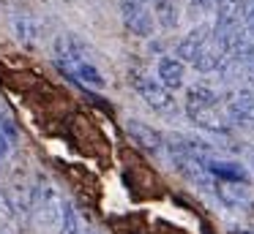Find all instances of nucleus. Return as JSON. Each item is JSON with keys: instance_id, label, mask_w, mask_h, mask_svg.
<instances>
[{"instance_id": "10", "label": "nucleus", "mask_w": 254, "mask_h": 234, "mask_svg": "<svg viewBox=\"0 0 254 234\" xmlns=\"http://www.w3.org/2000/svg\"><path fill=\"white\" fill-rule=\"evenodd\" d=\"M61 234H82L79 232V215H77V210H74L71 201H66V210H63Z\"/></svg>"}, {"instance_id": "5", "label": "nucleus", "mask_w": 254, "mask_h": 234, "mask_svg": "<svg viewBox=\"0 0 254 234\" xmlns=\"http://www.w3.org/2000/svg\"><path fill=\"white\" fill-rule=\"evenodd\" d=\"M227 117L232 123H254V90H235L227 98Z\"/></svg>"}, {"instance_id": "13", "label": "nucleus", "mask_w": 254, "mask_h": 234, "mask_svg": "<svg viewBox=\"0 0 254 234\" xmlns=\"http://www.w3.org/2000/svg\"><path fill=\"white\" fill-rule=\"evenodd\" d=\"M216 3L219 0H189V11L194 16H199V14H208V11H216Z\"/></svg>"}, {"instance_id": "15", "label": "nucleus", "mask_w": 254, "mask_h": 234, "mask_svg": "<svg viewBox=\"0 0 254 234\" xmlns=\"http://www.w3.org/2000/svg\"><path fill=\"white\" fill-rule=\"evenodd\" d=\"M243 71H246V76L252 79V85H254V60H252V63H246V65H243Z\"/></svg>"}, {"instance_id": "19", "label": "nucleus", "mask_w": 254, "mask_h": 234, "mask_svg": "<svg viewBox=\"0 0 254 234\" xmlns=\"http://www.w3.org/2000/svg\"><path fill=\"white\" fill-rule=\"evenodd\" d=\"M0 234H8V232H0Z\"/></svg>"}, {"instance_id": "7", "label": "nucleus", "mask_w": 254, "mask_h": 234, "mask_svg": "<svg viewBox=\"0 0 254 234\" xmlns=\"http://www.w3.org/2000/svg\"><path fill=\"white\" fill-rule=\"evenodd\" d=\"M208 172L213 180H221V183H230V185H246L249 183V174L241 163L235 161H221V158H210L208 161Z\"/></svg>"}, {"instance_id": "6", "label": "nucleus", "mask_w": 254, "mask_h": 234, "mask_svg": "<svg viewBox=\"0 0 254 234\" xmlns=\"http://www.w3.org/2000/svg\"><path fill=\"white\" fill-rule=\"evenodd\" d=\"M156 79H159L167 90H178V87L183 85V79H186V63L172 57V54H164V57L159 60V65H156Z\"/></svg>"}, {"instance_id": "17", "label": "nucleus", "mask_w": 254, "mask_h": 234, "mask_svg": "<svg viewBox=\"0 0 254 234\" xmlns=\"http://www.w3.org/2000/svg\"><path fill=\"white\" fill-rule=\"evenodd\" d=\"M85 234H99V232H85Z\"/></svg>"}, {"instance_id": "9", "label": "nucleus", "mask_w": 254, "mask_h": 234, "mask_svg": "<svg viewBox=\"0 0 254 234\" xmlns=\"http://www.w3.org/2000/svg\"><path fill=\"white\" fill-rule=\"evenodd\" d=\"M153 16L161 27H175L178 25V0H153Z\"/></svg>"}, {"instance_id": "3", "label": "nucleus", "mask_w": 254, "mask_h": 234, "mask_svg": "<svg viewBox=\"0 0 254 234\" xmlns=\"http://www.w3.org/2000/svg\"><path fill=\"white\" fill-rule=\"evenodd\" d=\"M63 210H66V199L55 188V183L47 177H39V183L33 188V215L47 229H55L63 221Z\"/></svg>"}, {"instance_id": "8", "label": "nucleus", "mask_w": 254, "mask_h": 234, "mask_svg": "<svg viewBox=\"0 0 254 234\" xmlns=\"http://www.w3.org/2000/svg\"><path fill=\"white\" fill-rule=\"evenodd\" d=\"M128 134H131V139L137 141L139 147H145L148 152H161L164 150V136H161L156 128H150V125L139 123V120H128Z\"/></svg>"}, {"instance_id": "18", "label": "nucleus", "mask_w": 254, "mask_h": 234, "mask_svg": "<svg viewBox=\"0 0 254 234\" xmlns=\"http://www.w3.org/2000/svg\"><path fill=\"white\" fill-rule=\"evenodd\" d=\"M243 234H252V232H243Z\"/></svg>"}, {"instance_id": "12", "label": "nucleus", "mask_w": 254, "mask_h": 234, "mask_svg": "<svg viewBox=\"0 0 254 234\" xmlns=\"http://www.w3.org/2000/svg\"><path fill=\"white\" fill-rule=\"evenodd\" d=\"M14 215H17V210H14L11 199H8L3 190H0V232H6L8 226L14 223Z\"/></svg>"}, {"instance_id": "1", "label": "nucleus", "mask_w": 254, "mask_h": 234, "mask_svg": "<svg viewBox=\"0 0 254 234\" xmlns=\"http://www.w3.org/2000/svg\"><path fill=\"white\" fill-rule=\"evenodd\" d=\"M175 57L189 63L191 68H197L199 74H213V71H224L232 63L224 54V49L219 47L213 36V25H197L194 30H189V36H183L178 41Z\"/></svg>"}, {"instance_id": "4", "label": "nucleus", "mask_w": 254, "mask_h": 234, "mask_svg": "<svg viewBox=\"0 0 254 234\" xmlns=\"http://www.w3.org/2000/svg\"><path fill=\"white\" fill-rule=\"evenodd\" d=\"M134 90L142 95V101L148 103L150 109H156V112H161V114H172L178 109L172 93L167 90L159 79H153V76H137V79H134Z\"/></svg>"}, {"instance_id": "2", "label": "nucleus", "mask_w": 254, "mask_h": 234, "mask_svg": "<svg viewBox=\"0 0 254 234\" xmlns=\"http://www.w3.org/2000/svg\"><path fill=\"white\" fill-rule=\"evenodd\" d=\"M183 109H186L189 120H191L194 125H199V128L213 131V134H227V131H230V125H227V120H224V112H221V103H219L216 90H213V87H208V85H202V82L194 85V87H189Z\"/></svg>"}, {"instance_id": "14", "label": "nucleus", "mask_w": 254, "mask_h": 234, "mask_svg": "<svg viewBox=\"0 0 254 234\" xmlns=\"http://www.w3.org/2000/svg\"><path fill=\"white\" fill-rule=\"evenodd\" d=\"M8 150H11V144H8V136H6V131H0V161H6Z\"/></svg>"}, {"instance_id": "16", "label": "nucleus", "mask_w": 254, "mask_h": 234, "mask_svg": "<svg viewBox=\"0 0 254 234\" xmlns=\"http://www.w3.org/2000/svg\"><path fill=\"white\" fill-rule=\"evenodd\" d=\"M252 169H254V152H252Z\"/></svg>"}, {"instance_id": "11", "label": "nucleus", "mask_w": 254, "mask_h": 234, "mask_svg": "<svg viewBox=\"0 0 254 234\" xmlns=\"http://www.w3.org/2000/svg\"><path fill=\"white\" fill-rule=\"evenodd\" d=\"M14 30H17L19 38H33L36 33H39V25H36L28 14H17L14 16Z\"/></svg>"}]
</instances>
